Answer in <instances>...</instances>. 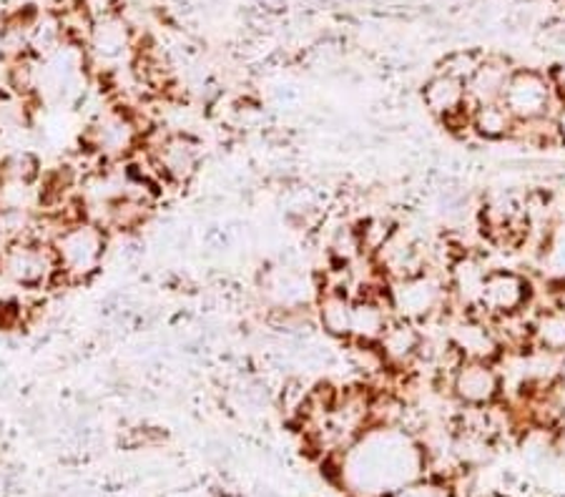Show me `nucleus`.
Masks as SVG:
<instances>
[{
  "label": "nucleus",
  "mask_w": 565,
  "mask_h": 497,
  "mask_svg": "<svg viewBox=\"0 0 565 497\" xmlns=\"http://www.w3.org/2000/svg\"><path fill=\"white\" fill-rule=\"evenodd\" d=\"M350 497H390L427 475L423 440L403 428L370 424L342 455L330 457Z\"/></svg>",
  "instance_id": "f257e3e1"
},
{
  "label": "nucleus",
  "mask_w": 565,
  "mask_h": 497,
  "mask_svg": "<svg viewBox=\"0 0 565 497\" xmlns=\"http://www.w3.org/2000/svg\"><path fill=\"white\" fill-rule=\"evenodd\" d=\"M111 247V234L88 219H73L58 226L51 249L58 264V277L66 284H86L104 269Z\"/></svg>",
  "instance_id": "f03ea898"
},
{
  "label": "nucleus",
  "mask_w": 565,
  "mask_h": 497,
  "mask_svg": "<svg viewBox=\"0 0 565 497\" xmlns=\"http://www.w3.org/2000/svg\"><path fill=\"white\" fill-rule=\"evenodd\" d=\"M387 302L397 320H407L427 327L445 320L452 310V296L445 269H425L395 282H387Z\"/></svg>",
  "instance_id": "7ed1b4c3"
},
{
  "label": "nucleus",
  "mask_w": 565,
  "mask_h": 497,
  "mask_svg": "<svg viewBox=\"0 0 565 497\" xmlns=\"http://www.w3.org/2000/svg\"><path fill=\"white\" fill-rule=\"evenodd\" d=\"M141 151L167 186H189L204 164L202 141L189 131H161L157 139L143 133Z\"/></svg>",
  "instance_id": "20e7f679"
},
{
  "label": "nucleus",
  "mask_w": 565,
  "mask_h": 497,
  "mask_svg": "<svg viewBox=\"0 0 565 497\" xmlns=\"http://www.w3.org/2000/svg\"><path fill=\"white\" fill-rule=\"evenodd\" d=\"M0 277L8 284L29 289V292H39V289L61 282L51 244L33 237L8 241L3 257H0Z\"/></svg>",
  "instance_id": "39448f33"
},
{
  "label": "nucleus",
  "mask_w": 565,
  "mask_h": 497,
  "mask_svg": "<svg viewBox=\"0 0 565 497\" xmlns=\"http://www.w3.org/2000/svg\"><path fill=\"white\" fill-rule=\"evenodd\" d=\"M143 133L146 129H141L139 119L129 108L114 106L96 114V119L88 123L84 141L86 149L96 153L104 164H116L141 149Z\"/></svg>",
  "instance_id": "423d86ee"
},
{
  "label": "nucleus",
  "mask_w": 565,
  "mask_h": 497,
  "mask_svg": "<svg viewBox=\"0 0 565 497\" xmlns=\"http://www.w3.org/2000/svg\"><path fill=\"white\" fill-rule=\"evenodd\" d=\"M259 294L269 312H305L317 302L319 282L302 267L279 261L259 271Z\"/></svg>",
  "instance_id": "0eeeda50"
},
{
  "label": "nucleus",
  "mask_w": 565,
  "mask_h": 497,
  "mask_svg": "<svg viewBox=\"0 0 565 497\" xmlns=\"http://www.w3.org/2000/svg\"><path fill=\"white\" fill-rule=\"evenodd\" d=\"M503 104L518 123L551 119L561 98L555 94L551 74L537 68H515L503 94Z\"/></svg>",
  "instance_id": "6e6552de"
},
{
  "label": "nucleus",
  "mask_w": 565,
  "mask_h": 497,
  "mask_svg": "<svg viewBox=\"0 0 565 497\" xmlns=\"http://www.w3.org/2000/svg\"><path fill=\"white\" fill-rule=\"evenodd\" d=\"M535 306V287L531 277L518 269H490L480 289L478 314L488 320L523 314Z\"/></svg>",
  "instance_id": "1a4fd4ad"
},
{
  "label": "nucleus",
  "mask_w": 565,
  "mask_h": 497,
  "mask_svg": "<svg viewBox=\"0 0 565 497\" xmlns=\"http://www.w3.org/2000/svg\"><path fill=\"white\" fill-rule=\"evenodd\" d=\"M445 390L458 407H490L505 397V377L500 361L462 359L448 377Z\"/></svg>",
  "instance_id": "9d476101"
},
{
  "label": "nucleus",
  "mask_w": 565,
  "mask_h": 497,
  "mask_svg": "<svg viewBox=\"0 0 565 497\" xmlns=\"http://www.w3.org/2000/svg\"><path fill=\"white\" fill-rule=\"evenodd\" d=\"M425 111L440 121L445 129L470 131V101L465 84L452 76L435 74L425 80L420 90Z\"/></svg>",
  "instance_id": "9b49d317"
},
{
  "label": "nucleus",
  "mask_w": 565,
  "mask_h": 497,
  "mask_svg": "<svg viewBox=\"0 0 565 497\" xmlns=\"http://www.w3.org/2000/svg\"><path fill=\"white\" fill-rule=\"evenodd\" d=\"M445 339L462 359L500 361V357H503V347H500L493 322L478 312H460L458 316H452Z\"/></svg>",
  "instance_id": "f8f14e48"
},
{
  "label": "nucleus",
  "mask_w": 565,
  "mask_h": 497,
  "mask_svg": "<svg viewBox=\"0 0 565 497\" xmlns=\"http://www.w3.org/2000/svg\"><path fill=\"white\" fill-rule=\"evenodd\" d=\"M427 334L425 327L407 320H392L377 342V349L390 372H413L420 365Z\"/></svg>",
  "instance_id": "ddd939ff"
},
{
  "label": "nucleus",
  "mask_w": 565,
  "mask_h": 497,
  "mask_svg": "<svg viewBox=\"0 0 565 497\" xmlns=\"http://www.w3.org/2000/svg\"><path fill=\"white\" fill-rule=\"evenodd\" d=\"M352 306L354 296L340 287H319V296L312 306L317 329L324 337L348 345L352 337Z\"/></svg>",
  "instance_id": "4468645a"
},
{
  "label": "nucleus",
  "mask_w": 565,
  "mask_h": 497,
  "mask_svg": "<svg viewBox=\"0 0 565 497\" xmlns=\"http://www.w3.org/2000/svg\"><path fill=\"white\" fill-rule=\"evenodd\" d=\"M131 48H134V29L121 13L94 25L84 53L88 61L102 63V66H116V63H121Z\"/></svg>",
  "instance_id": "2eb2a0df"
},
{
  "label": "nucleus",
  "mask_w": 565,
  "mask_h": 497,
  "mask_svg": "<svg viewBox=\"0 0 565 497\" xmlns=\"http://www.w3.org/2000/svg\"><path fill=\"white\" fill-rule=\"evenodd\" d=\"M515 66L503 56H486L478 66L472 78L465 84V90H468V101L472 106H486V104H498L503 101L505 86L510 80V74H513Z\"/></svg>",
  "instance_id": "dca6fc26"
},
{
  "label": "nucleus",
  "mask_w": 565,
  "mask_h": 497,
  "mask_svg": "<svg viewBox=\"0 0 565 497\" xmlns=\"http://www.w3.org/2000/svg\"><path fill=\"white\" fill-rule=\"evenodd\" d=\"M515 129L518 121L503 101L470 108V133H476L480 141H513Z\"/></svg>",
  "instance_id": "f3484780"
},
{
  "label": "nucleus",
  "mask_w": 565,
  "mask_h": 497,
  "mask_svg": "<svg viewBox=\"0 0 565 497\" xmlns=\"http://www.w3.org/2000/svg\"><path fill=\"white\" fill-rule=\"evenodd\" d=\"M533 347L565 355V310L545 306L533 312Z\"/></svg>",
  "instance_id": "a211bd4d"
},
{
  "label": "nucleus",
  "mask_w": 565,
  "mask_h": 497,
  "mask_svg": "<svg viewBox=\"0 0 565 497\" xmlns=\"http://www.w3.org/2000/svg\"><path fill=\"white\" fill-rule=\"evenodd\" d=\"M486 58V53L480 51H472V48H455L450 53H445V58L437 63V74H445V76H452L462 80V84H468L476 74L478 66Z\"/></svg>",
  "instance_id": "6ab92c4d"
},
{
  "label": "nucleus",
  "mask_w": 565,
  "mask_h": 497,
  "mask_svg": "<svg viewBox=\"0 0 565 497\" xmlns=\"http://www.w3.org/2000/svg\"><path fill=\"white\" fill-rule=\"evenodd\" d=\"M390 497H455V487L448 480H440V477L425 475L420 480L399 487Z\"/></svg>",
  "instance_id": "aec40b11"
},
{
  "label": "nucleus",
  "mask_w": 565,
  "mask_h": 497,
  "mask_svg": "<svg viewBox=\"0 0 565 497\" xmlns=\"http://www.w3.org/2000/svg\"><path fill=\"white\" fill-rule=\"evenodd\" d=\"M543 259L548 269H553L558 279H565V224L558 229H551L543 244Z\"/></svg>",
  "instance_id": "412c9836"
},
{
  "label": "nucleus",
  "mask_w": 565,
  "mask_h": 497,
  "mask_svg": "<svg viewBox=\"0 0 565 497\" xmlns=\"http://www.w3.org/2000/svg\"><path fill=\"white\" fill-rule=\"evenodd\" d=\"M78 8L94 25L108 21V18L121 15V3L118 0H78Z\"/></svg>",
  "instance_id": "4be33fe9"
},
{
  "label": "nucleus",
  "mask_w": 565,
  "mask_h": 497,
  "mask_svg": "<svg viewBox=\"0 0 565 497\" xmlns=\"http://www.w3.org/2000/svg\"><path fill=\"white\" fill-rule=\"evenodd\" d=\"M553 129H555V139H558V147H565V101H561L558 108H555Z\"/></svg>",
  "instance_id": "5701e85b"
},
{
  "label": "nucleus",
  "mask_w": 565,
  "mask_h": 497,
  "mask_svg": "<svg viewBox=\"0 0 565 497\" xmlns=\"http://www.w3.org/2000/svg\"><path fill=\"white\" fill-rule=\"evenodd\" d=\"M259 6L267 15H279L287 11V0H259Z\"/></svg>",
  "instance_id": "b1692460"
},
{
  "label": "nucleus",
  "mask_w": 565,
  "mask_h": 497,
  "mask_svg": "<svg viewBox=\"0 0 565 497\" xmlns=\"http://www.w3.org/2000/svg\"><path fill=\"white\" fill-rule=\"evenodd\" d=\"M553 452L565 463V424L561 430L553 432Z\"/></svg>",
  "instance_id": "393cba45"
},
{
  "label": "nucleus",
  "mask_w": 565,
  "mask_h": 497,
  "mask_svg": "<svg viewBox=\"0 0 565 497\" xmlns=\"http://www.w3.org/2000/svg\"><path fill=\"white\" fill-rule=\"evenodd\" d=\"M6 247H8V237H6L3 226H0V257H3V251H6Z\"/></svg>",
  "instance_id": "a878e982"
}]
</instances>
